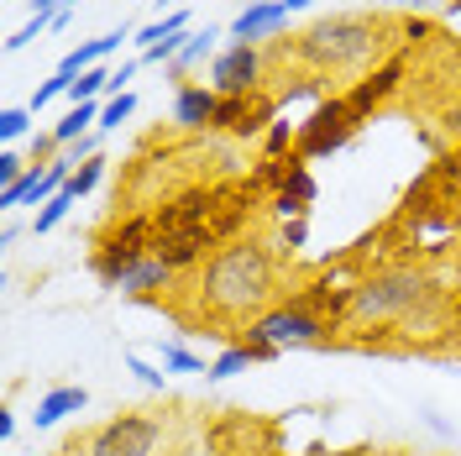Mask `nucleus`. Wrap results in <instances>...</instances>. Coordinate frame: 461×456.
Instances as JSON below:
<instances>
[{"instance_id": "f257e3e1", "label": "nucleus", "mask_w": 461, "mask_h": 456, "mask_svg": "<svg viewBox=\"0 0 461 456\" xmlns=\"http://www.w3.org/2000/svg\"><path fill=\"white\" fill-rule=\"evenodd\" d=\"M273 299V252L258 242H230L200 273V305L210 315H258Z\"/></svg>"}, {"instance_id": "f03ea898", "label": "nucleus", "mask_w": 461, "mask_h": 456, "mask_svg": "<svg viewBox=\"0 0 461 456\" xmlns=\"http://www.w3.org/2000/svg\"><path fill=\"white\" fill-rule=\"evenodd\" d=\"M383 48H388V27L373 22V16H357V11L320 16L315 27L294 42V53L304 58L315 74H357V68H367Z\"/></svg>"}, {"instance_id": "7ed1b4c3", "label": "nucleus", "mask_w": 461, "mask_h": 456, "mask_svg": "<svg viewBox=\"0 0 461 456\" xmlns=\"http://www.w3.org/2000/svg\"><path fill=\"white\" fill-rule=\"evenodd\" d=\"M425 305H435V284L420 268H383L346 294V315L357 325H414Z\"/></svg>"}, {"instance_id": "20e7f679", "label": "nucleus", "mask_w": 461, "mask_h": 456, "mask_svg": "<svg viewBox=\"0 0 461 456\" xmlns=\"http://www.w3.org/2000/svg\"><path fill=\"white\" fill-rule=\"evenodd\" d=\"M168 420L163 415H115L68 456H163Z\"/></svg>"}, {"instance_id": "39448f33", "label": "nucleus", "mask_w": 461, "mask_h": 456, "mask_svg": "<svg viewBox=\"0 0 461 456\" xmlns=\"http://www.w3.org/2000/svg\"><path fill=\"white\" fill-rule=\"evenodd\" d=\"M325 331H330V320H325V315L310 310L304 299H288V305L258 315V320L247 325V342L273 346V351H288V346H320V342H325Z\"/></svg>"}, {"instance_id": "423d86ee", "label": "nucleus", "mask_w": 461, "mask_h": 456, "mask_svg": "<svg viewBox=\"0 0 461 456\" xmlns=\"http://www.w3.org/2000/svg\"><path fill=\"white\" fill-rule=\"evenodd\" d=\"M357 137V105L341 100V95H330V100H320L310 121L299 126V158H330V152H341L346 142Z\"/></svg>"}, {"instance_id": "0eeeda50", "label": "nucleus", "mask_w": 461, "mask_h": 456, "mask_svg": "<svg viewBox=\"0 0 461 456\" xmlns=\"http://www.w3.org/2000/svg\"><path fill=\"white\" fill-rule=\"evenodd\" d=\"M258 85H262V48L230 42L210 58V89L221 100H247V95H258Z\"/></svg>"}, {"instance_id": "6e6552de", "label": "nucleus", "mask_w": 461, "mask_h": 456, "mask_svg": "<svg viewBox=\"0 0 461 456\" xmlns=\"http://www.w3.org/2000/svg\"><path fill=\"white\" fill-rule=\"evenodd\" d=\"M315 0H247L241 11H236V22H230V42H252L262 48L267 37H278L288 27V16L294 11H310Z\"/></svg>"}, {"instance_id": "1a4fd4ad", "label": "nucleus", "mask_w": 461, "mask_h": 456, "mask_svg": "<svg viewBox=\"0 0 461 456\" xmlns=\"http://www.w3.org/2000/svg\"><path fill=\"white\" fill-rule=\"evenodd\" d=\"M147 231H152V221H126V226L115 231L111 242L95 252V278L105 288H115V278L131 268V262H142L147 252H152V242H147Z\"/></svg>"}, {"instance_id": "9d476101", "label": "nucleus", "mask_w": 461, "mask_h": 456, "mask_svg": "<svg viewBox=\"0 0 461 456\" xmlns=\"http://www.w3.org/2000/svg\"><path fill=\"white\" fill-rule=\"evenodd\" d=\"M74 178V169L63 163V158H53V163H32L27 178L22 184H11V189H0V215H11L16 205H48Z\"/></svg>"}, {"instance_id": "9b49d317", "label": "nucleus", "mask_w": 461, "mask_h": 456, "mask_svg": "<svg viewBox=\"0 0 461 456\" xmlns=\"http://www.w3.org/2000/svg\"><path fill=\"white\" fill-rule=\"evenodd\" d=\"M215 115H221V95L210 85L173 89V126H184V132H215Z\"/></svg>"}, {"instance_id": "f8f14e48", "label": "nucleus", "mask_w": 461, "mask_h": 456, "mask_svg": "<svg viewBox=\"0 0 461 456\" xmlns=\"http://www.w3.org/2000/svg\"><path fill=\"white\" fill-rule=\"evenodd\" d=\"M273 121V105L262 100H221V115H215V132H230V137H258L262 126Z\"/></svg>"}, {"instance_id": "ddd939ff", "label": "nucleus", "mask_w": 461, "mask_h": 456, "mask_svg": "<svg viewBox=\"0 0 461 456\" xmlns=\"http://www.w3.org/2000/svg\"><path fill=\"white\" fill-rule=\"evenodd\" d=\"M173 278V268L163 262V257H152L147 252L142 262H131L121 278H115V294H131V299H147V294H158V288H168Z\"/></svg>"}, {"instance_id": "4468645a", "label": "nucleus", "mask_w": 461, "mask_h": 456, "mask_svg": "<svg viewBox=\"0 0 461 456\" xmlns=\"http://www.w3.org/2000/svg\"><path fill=\"white\" fill-rule=\"evenodd\" d=\"M85 409H89V388H74V383L48 388V394L37 399V430H53L58 420H68V415H85Z\"/></svg>"}, {"instance_id": "2eb2a0df", "label": "nucleus", "mask_w": 461, "mask_h": 456, "mask_svg": "<svg viewBox=\"0 0 461 456\" xmlns=\"http://www.w3.org/2000/svg\"><path fill=\"white\" fill-rule=\"evenodd\" d=\"M273 357H278V351H273V346H258V342L226 346V351H221V357L210 362V372H204V378H215V383H221V378H236V372L258 368V362H273Z\"/></svg>"}, {"instance_id": "dca6fc26", "label": "nucleus", "mask_w": 461, "mask_h": 456, "mask_svg": "<svg viewBox=\"0 0 461 456\" xmlns=\"http://www.w3.org/2000/svg\"><path fill=\"white\" fill-rule=\"evenodd\" d=\"M204 242H210L204 231H184V236H158V242H152V257H163L173 273H178V268H189V262H200V257H204Z\"/></svg>"}, {"instance_id": "f3484780", "label": "nucleus", "mask_w": 461, "mask_h": 456, "mask_svg": "<svg viewBox=\"0 0 461 456\" xmlns=\"http://www.w3.org/2000/svg\"><path fill=\"white\" fill-rule=\"evenodd\" d=\"M215 37H221L215 27H204V32H189V42H184V53L173 58L168 68H173V74H189V68H200L204 58H215Z\"/></svg>"}, {"instance_id": "a211bd4d", "label": "nucleus", "mask_w": 461, "mask_h": 456, "mask_svg": "<svg viewBox=\"0 0 461 456\" xmlns=\"http://www.w3.org/2000/svg\"><path fill=\"white\" fill-rule=\"evenodd\" d=\"M178 32H189V11H168L163 22H147V27H137V37H131V42L147 53V48L168 42V37H178Z\"/></svg>"}, {"instance_id": "6ab92c4d", "label": "nucleus", "mask_w": 461, "mask_h": 456, "mask_svg": "<svg viewBox=\"0 0 461 456\" xmlns=\"http://www.w3.org/2000/svg\"><path fill=\"white\" fill-rule=\"evenodd\" d=\"M105 37H89V42H79V48H68L63 53V63H58V74H68V79H79L85 68H95V63H105Z\"/></svg>"}, {"instance_id": "aec40b11", "label": "nucleus", "mask_w": 461, "mask_h": 456, "mask_svg": "<svg viewBox=\"0 0 461 456\" xmlns=\"http://www.w3.org/2000/svg\"><path fill=\"white\" fill-rule=\"evenodd\" d=\"M310 200H315V178H310L304 169H294L288 184H284V195H278V210H284V215H304Z\"/></svg>"}, {"instance_id": "412c9836", "label": "nucleus", "mask_w": 461, "mask_h": 456, "mask_svg": "<svg viewBox=\"0 0 461 456\" xmlns=\"http://www.w3.org/2000/svg\"><path fill=\"white\" fill-rule=\"evenodd\" d=\"M74 205H79V200H74L68 189H58L53 200L37 210V221H32V236H48V231H58L63 221H68V210H74Z\"/></svg>"}, {"instance_id": "4be33fe9", "label": "nucleus", "mask_w": 461, "mask_h": 456, "mask_svg": "<svg viewBox=\"0 0 461 456\" xmlns=\"http://www.w3.org/2000/svg\"><path fill=\"white\" fill-rule=\"evenodd\" d=\"M100 184H105V158H89V163H79V169H74V178H68L63 189H68L74 200H85V195H95Z\"/></svg>"}, {"instance_id": "5701e85b", "label": "nucleus", "mask_w": 461, "mask_h": 456, "mask_svg": "<svg viewBox=\"0 0 461 456\" xmlns=\"http://www.w3.org/2000/svg\"><path fill=\"white\" fill-rule=\"evenodd\" d=\"M137 115V95L126 89V95H105V105H100V132H115V126H126Z\"/></svg>"}, {"instance_id": "b1692460", "label": "nucleus", "mask_w": 461, "mask_h": 456, "mask_svg": "<svg viewBox=\"0 0 461 456\" xmlns=\"http://www.w3.org/2000/svg\"><path fill=\"white\" fill-rule=\"evenodd\" d=\"M32 115H37L32 105H5V111H0V142L11 147L16 137H27V132H32Z\"/></svg>"}, {"instance_id": "393cba45", "label": "nucleus", "mask_w": 461, "mask_h": 456, "mask_svg": "<svg viewBox=\"0 0 461 456\" xmlns=\"http://www.w3.org/2000/svg\"><path fill=\"white\" fill-rule=\"evenodd\" d=\"M163 372H210L204 368V357H194L189 346H163Z\"/></svg>"}, {"instance_id": "a878e982", "label": "nucleus", "mask_w": 461, "mask_h": 456, "mask_svg": "<svg viewBox=\"0 0 461 456\" xmlns=\"http://www.w3.org/2000/svg\"><path fill=\"white\" fill-rule=\"evenodd\" d=\"M42 32H53V16H32L22 32H11V37H5V53H22V48H32Z\"/></svg>"}, {"instance_id": "bb28decb", "label": "nucleus", "mask_w": 461, "mask_h": 456, "mask_svg": "<svg viewBox=\"0 0 461 456\" xmlns=\"http://www.w3.org/2000/svg\"><path fill=\"white\" fill-rule=\"evenodd\" d=\"M27 158H22V152H16V147H0V189H11V184H22V178H27Z\"/></svg>"}, {"instance_id": "cd10ccee", "label": "nucleus", "mask_w": 461, "mask_h": 456, "mask_svg": "<svg viewBox=\"0 0 461 456\" xmlns=\"http://www.w3.org/2000/svg\"><path fill=\"white\" fill-rule=\"evenodd\" d=\"M68 85H74L68 74H53V79H42V85H37V95H32L27 105H32V111H42V105H53L58 95H68Z\"/></svg>"}, {"instance_id": "c85d7f7f", "label": "nucleus", "mask_w": 461, "mask_h": 456, "mask_svg": "<svg viewBox=\"0 0 461 456\" xmlns=\"http://www.w3.org/2000/svg\"><path fill=\"white\" fill-rule=\"evenodd\" d=\"M58 158H63L68 169H79V163H89V158H100V142H95V132H89V137H79V142H68L63 152H58Z\"/></svg>"}, {"instance_id": "c756f323", "label": "nucleus", "mask_w": 461, "mask_h": 456, "mask_svg": "<svg viewBox=\"0 0 461 456\" xmlns=\"http://www.w3.org/2000/svg\"><path fill=\"white\" fill-rule=\"evenodd\" d=\"M126 372H137V383L152 388V394H163V383H168V372H158L152 362H142V357H126Z\"/></svg>"}, {"instance_id": "7c9ffc66", "label": "nucleus", "mask_w": 461, "mask_h": 456, "mask_svg": "<svg viewBox=\"0 0 461 456\" xmlns=\"http://www.w3.org/2000/svg\"><path fill=\"white\" fill-rule=\"evenodd\" d=\"M304 236H310V226H304V221L294 215V221L284 226V247H288V252H299V247H304Z\"/></svg>"}, {"instance_id": "2f4dec72", "label": "nucleus", "mask_w": 461, "mask_h": 456, "mask_svg": "<svg viewBox=\"0 0 461 456\" xmlns=\"http://www.w3.org/2000/svg\"><path fill=\"white\" fill-rule=\"evenodd\" d=\"M63 5H74V0H32V16H58Z\"/></svg>"}, {"instance_id": "473e14b6", "label": "nucleus", "mask_w": 461, "mask_h": 456, "mask_svg": "<svg viewBox=\"0 0 461 456\" xmlns=\"http://www.w3.org/2000/svg\"><path fill=\"white\" fill-rule=\"evenodd\" d=\"M288 142V126H284V121H278V126H273V132H267V147H273V152H278V147H284Z\"/></svg>"}, {"instance_id": "72a5a7b5", "label": "nucleus", "mask_w": 461, "mask_h": 456, "mask_svg": "<svg viewBox=\"0 0 461 456\" xmlns=\"http://www.w3.org/2000/svg\"><path fill=\"white\" fill-rule=\"evenodd\" d=\"M446 132H451V137H461V105H451V111H446Z\"/></svg>"}, {"instance_id": "f704fd0d", "label": "nucleus", "mask_w": 461, "mask_h": 456, "mask_svg": "<svg viewBox=\"0 0 461 456\" xmlns=\"http://www.w3.org/2000/svg\"><path fill=\"white\" fill-rule=\"evenodd\" d=\"M403 5H409V11H430L435 0H403Z\"/></svg>"}, {"instance_id": "c9c22d12", "label": "nucleus", "mask_w": 461, "mask_h": 456, "mask_svg": "<svg viewBox=\"0 0 461 456\" xmlns=\"http://www.w3.org/2000/svg\"><path fill=\"white\" fill-rule=\"evenodd\" d=\"M451 16H461V0H451Z\"/></svg>"}, {"instance_id": "e433bc0d", "label": "nucleus", "mask_w": 461, "mask_h": 456, "mask_svg": "<svg viewBox=\"0 0 461 456\" xmlns=\"http://www.w3.org/2000/svg\"><path fill=\"white\" fill-rule=\"evenodd\" d=\"M163 5H178V0H158V11H163Z\"/></svg>"}, {"instance_id": "4c0bfd02", "label": "nucleus", "mask_w": 461, "mask_h": 456, "mask_svg": "<svg viewBox=\"0 0 461 456\" xmlns=\"http://www.w3.org/2000/svg\"><path fill=\"white\" fill-rule=\"evenodd\" d=\"M456 268H461V262H456Z\"/></svg>"}]
</instances>
